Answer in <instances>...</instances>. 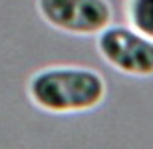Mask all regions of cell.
<instances>
[{
    "mask_svg": "<svg viewBox=\"0 0 153 149\" xmlns=\"http://www.w3.org/2000/svg\"><path fill=\"white\" fill-rule=\"evenodd\" d=\"M129 20L137 32L153 38V0H129Z\"/></svg>",
    "mask_w": 153,
    "mask_h": 149,
    "instance_id": "4",
    "label": "cell"
},
{
    "mask_svg": "<svg viewBox=\"0 0 153 149\" xmlns=\"http://www.w3.org/2000/svg\"><path fill=\"white\" fill-rule=\"evenodd\" d=\"M97 50L114 70L135 78L153 76V38L125 26H108L97 34Z\"/></svg>",
    "mask_w": 153,
    "mask_h": 149,
    "instance_id": "2",
    "label": "cell"
},
{
    "mask_svg": "<svg viewBox=\"0 0 153 149\" xmlns=\"http://www.w3.org/2000/svg\"><path fill=\"white\" fill-rule=\"evenodd\" d=\"M36 4L46 24L74 36L100 34L114 16L108 0H36Z\"/></svg>",
    "mask_w": 153,
    "mask_h": 149,
    "instance_id": "3",
    "label": "cell"
},
{
    "mask_svg": "<svg viewBox=\"0 0 153 149\" xmlns=\"http://www.w3.org/2000/svg\"><path fill=\"white\" fill-rule=\"evenodd\" d=\"M30 102L54 115L91 111L102 105L108 93L100 72L84 66H50L36 72L26 86Z\"/></svg>",
    "mask_w": 153,
    "mask_h": 149,
    "instance_id": "1",
    "label": "cell"
}]
</instances>
